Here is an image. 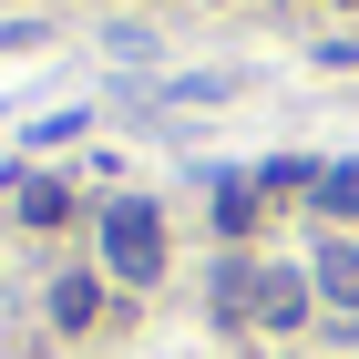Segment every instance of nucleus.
I'll return each mask as SVG.
<instances>
[{"label":"nucleus","mask_w":359,"mask_h":359,"mask_svg":"<svg viewBox=\"0 0 359 359\" xmlns=\"http://www.w3.org/2000/svg\"><path fill=\"white\" fill-rule=\"evenodd\" d=\"M318 216H359V165H329V175H318Z\"/></svg>","instance_id":"obj_3"},{"label":"nucleus","mask_w":359,"mask_h":359,"mask_svg":"<svg viewBox=\"0 0 359 359\" xmlns=\"http://www.w3.org/2000/svg\"><path fill=\"white\" fill-rule=\"evenodd\" d=\"M339 11H359V0H339Z\"/></svg>","instance_id":"obj_7"},{"label":"nucleus","mask_w":359,"mask_h":359,"mask_svg":"<svg viewBox=\"0 0 359 359\" xmlns=\"http://www.w3.org/2000/svg\"><path fill=\"white\" fill-rule=\"evenodd\" d=\"M21 216H31V226H62V216H72V195H62V185H21Z\"/></svg>","instance_id":"obj_5"},{"label":"nucleus","mask_w":359,"mask_h":359,"mask_svg":"<svg viewBox=\"0 0 359 359\" xmlns=\"http://www.w3.org/2000/svg\"><path fill=\"white\" fill-rule=\"evenodd\" d=\"M52 318H62V329H93V277H62V287H52Z\"/></svg>","instance_id":"obj_4"},{"label":"nucleus","mask_w":359,"mask_h":359,"mask_svg":"<svg viewBox=\"0 0 359 359\" xmlns=\"http://www.w3.org/2000/svg\"><path fill=\"white\" fill-rule=\"evenodd\" d=\"M216 226H226V236H247V226H257V195L226 185V195H216Z\"/></svg>","instance_id":"obj_6"},{"label":"nucleus","mask_w":359,"mask_h":359,"mask_svg":"<svg viewBox=\"0 0 359 359\" xmlns=\"http://www.w3.org/2000/svg\"><path fill=\"white\" fill-rule=\"evenodd\" d=\"M308 287H318V298H339V308H359V247H349V236H329V247H318Z\"/></svg>","instance_id":"obj_2"},{"label":"nucleus","mask_w":359,"mask_h":359,"mask_svg":"<svg viewBox=\"0 0 359 359\" xmlns=\"http://www.w3.org/2000/svg\"><path fill=\"white\" fill-rule=\"evenodd\" d=\"M103 267L123 277V287H154V277H165V216L123 195V205L103 216Z\"/></svg>","instance_id":"obj_1"}]
</instances>
